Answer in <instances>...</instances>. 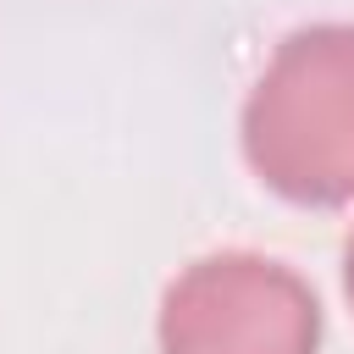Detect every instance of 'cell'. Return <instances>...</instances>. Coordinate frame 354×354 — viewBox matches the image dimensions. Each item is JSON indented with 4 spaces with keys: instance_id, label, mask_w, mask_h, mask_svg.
<instances>
[{
    "instance_id": "2",
    "label": "cell",
    "mask_w": 354,
    "mask_h": 354,
    "mask_svg": "<svg viewBox=\"0 0 354 354\" xmlns=\"http://www.w3.org/2000/svg\"><path fill=\"white\" fill-rule=\"evenodd\" d=\"M160 354H315L321 304L288 266L227 249L194 260L160 299Z\"/></svg>"
},
{
    "instance_id": "1",
    "label": "cell",
    "mask_w": 354,
    "mask_h": 354,
    "mask_svg": "<svg viewBox=\"0 0 354 354\" xmlns=\"http://www.w3.org/2000/svg\"><path fill=\"white\" fill-rule=\"evenodd\" d=\"M243 160L288 205L354 199V22H315L277 44L243 100Z\"/></svg>"
},
{
    "instance_id": "3",
    "label": "cell",
    "mask_w": 354,
    "mask_h": 354,
    "mask_svg": "<svg viewBox=\"0 0 354 354\" xmlns=\"http://www.w3.org/2000/svg\"><path fill=\"white\" fill-rule=\"evenodd\" d=\"M343 288H348V304H354V238H348V254H343Z\"/></svg>"
}]
</instances>
